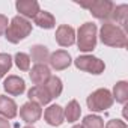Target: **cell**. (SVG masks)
I'll return each mask as SVG.
<instances>
[{
    "label": "cell",
    "instance_id": "obj_17",
    "mask_svg": "<svg viewBox=\"0 0 128 128\" xmlns=\"http://www.w3.org/2000/svg\"><path fill=\"white\" fill-rule=\"evenodd\" d=\"M126 15H128V6L126 5H119V6H114L113 11H112V15H110V21L108 23H113V24H120L119 27H126Z\"/></svg>",
    "mask_w": 128,
    "mask_h": 128
},
{
    "label": "cell",
    "instance_id": "obj_10",
    "mask_svg": "<svg viewBox=\"0 0 128 128\" xmlns=\"http://www.w3.org/2000/svg\"><path fill=\"white\" fill-rule=\"evenodd\" d=\"M15 8L20 12V15L26 20L27 18H35L38 15V12L41 11L39 3L35 2V0H18L15 3Z\"/></svg>",
    "mask_w": 128,
    "mask_h": 128
},
{
    "label": "cell",
    "instance_id": "obj_6",
    "mask_svg": "<svg viewBox=\"0 0 128 128\" xmlns=\"http://www.w3.org/2000/svg\"><path fill=\"white\" fill-rule=\"evenodd\" d=\"M113 8H114V5L110 2V0H94L90 3V6H89V11L95 18L108 23Z\"/></svg>",
    "mask_w": 128,
    "mask_h": 128
},
{
    "label": "cell",
    "instance_id": "obj_25",
    "mask_svg": "<svg viewBox=\"0 0 128 128\" xmlns=\"http://www.w3.org/2000/svg\"><path fill=\"white\" fill-rule=\"evenodd\" d=\"M106 128H126V124L120 119H112L106 124Z\"/></svg>",
    "mask_w": 128,
    "mask_h": 128
},
{
    "label": "cell",
    "instance_id": "obj_15",
    "mask_svg": "<svg viewBox=\"0 0 128 128\" xmlns=\"http://www.w3.org/2000/svg\"><path fill=\"white\" fill-rule=\"evenodd\" d=\"M50 77H51V72H50V68L47 65H35L30 70V80L35 86L44 84Z\"/></svg>",
    "mask_w": 128,
    "mask_h": 128
},
{
    "label": "cell",
    "instance_id": "obj_19",
    "mask_svg": "<svg viewBox=\"0 0 128 128\" xmlns=\"http://www.w3.org/2000/svg\"><path fill=\"white\" fill-rule=\"evenodd\" d=\"M33 21L41 29H53L56 26V20H54L53 14H50L47 11H39L38 15L33 18Z\"/></svg>",
    "mask_w": 128,
    "mask_h": 128
},
{
    "label": "cell",
    "instance_id": "obj_12",
    "mask_svg": "<svg viewBox=\"0 0 128 128\" xmlns=\"http://www.w3.org/2000/svg\"><path fill=\"white\" fill-rule=\"evenodd\" d=\"M44 119L51 126H60L63 124V120H65V118H63V108L57 104L50 106L44 112Z\"/></svg>",
    "mask_w": 128,
    "mask_h": 128
},
{
    "label": "cell",
    "instance_id": "obj_8",
    "mask_svg": "<svg viewBox=\"0 0 128 128\" xmlns=\"http://www.w3.org/2000/svg\"><path fill=\"white\" fill-rule=\"evenodd\" d=\"M71 62H72L71 60V56L65 50H57V51L51 53L50 54V59H48L50 66L54 71H63V70H66L71 65Z\"/></svg>",
    "mask_w": 128,
    "mask_h": 128
},
{
    "label": "cell",
    "instance_id": "obj_21",
    "mask_svg": "<svg viewBox=\"0 0 128 128\" xmlns=\"http://www.w3.org/2000/svg\"><path fill=\"white\" fill-rule=\"evenodd\" d=\"M112 96H113V100H116V102L125 104L128 101V83L126 82H118L113 88Z\"/></svg>",
    "mask_w": 128,
    "mask_h": 128
},
{
    "label": "cell",
    "instance_id": "obj_23",
    "mask_svg": "<svg viewBox=\"0 0 128 128\" xmlns=\"http://www.w3.org/2000/svg\"><path fill=\"white\" fill-rule=\"evenodd\" d=\"M14 60H15V65H17V68L20 71H29L30 70V57H29V54L17 53Z\"/></svg>",
    "mask_w": 128,
    "mask_h": 128
},
{
    "label": "cell",
    "instance_id": "obj_5",
    "mask_svg": "<svg viewBox=\"0 0 128 128\" xmlns=\"http://www.w3.org/2000/svg\"><path fill=\"white\" fill-rule=\"evenodd\" d=\"M74 65L80 71H84V72H89V74H95V76L102 74L104 70H106V65H104V62L101 59H98L95 56H89V54L78 56L74 60Z\"/></svg>",
    "mask_w": 128,
    "mask_h": 128
},
{
    "label": "cell",
    "instance_id": "obj_29",
    "mask_svg": "<svg viewBox=\"0 0 128 128\" xmlns=\"http://www.w3.org/2000/svg\"><path fill=\"white\" fill-rule=\"evenodd\" d=\"M24 128H33V126H24Z\"/></svg>",
    "mask_w": 128,
    "mask_h": 128
},
{
    "label": "cell",
    "instance_id": "obj_16",
    "mask_svg": "<svg viewBox=\"0 0 128 128\" xmlns=\"http://www.w3.org/2000/svg\"><path fill=\"white\" fill-rule=\"evenodd\" d=\"M30 60L35 62L36 65H47V62L50 59V51L45 45H32L30 47Z\"/></svg>",
    "mask_w": 128,
    "mask_h": 128
},
{
    "label": "cell",
    "instance_id": "obj_1",
    "mask_svg": "<svg viewBox=\"0 0 128 128\" xmlns=\"http://www.w3.org/2000/svg\"><path fill=\"white\" fill-rule=\"evenodd\" d=\"M100 39L107 47H116V48H125L126 47V35L124 29L113 23H104L100 32Z\"/></svg>",
    "mask_w": 128,
    "mask_h": 128
},
{
    "label": "cell",
    "instance_id": "obj_14",
    "mask_svg": "<svg viewBox=\"0 0 128 128\" xmlns=\"http://www.w3.org/2000/svg\"><path fill=\"white\" fill-rule=\"evenodd\" d=\"M18 113L15 101L6 95H0V116L5 119H14Z\"/></svg>",
    "mask_w": 128,
    "mask_h": 128
},
{
    "label": "cell",
    "instance_id": "obj_24",
    "mask_svg": "<svg viewBox=\"0 0 128 128\" xmlns=\"http://www.w3.org/2000/svg\"><path fill=\"white\" fill-rule=\"evenodd\" d=\"M12 66V57L8 53H0V78L5 77V74Z\"/></svg>",
    "mask_w": 128,
    "mask_h": 128
},
{
    "label": "cell",
    "instance_id": "obj_18",
    "mask_svg": "<svg viewBox=\"0 0 128 128\" xmlns=\"http://www.w3.org/2000/svg\"><path fill=\"white\" fill-rule=\"evenodd\" d=\"M80 114H82V107L80 104L76 101V100H71L68 102V106L63 110V118H65L68 122H77L80 119Z\"/></svg>",
    "mask_w": 128,
    "mask_h": 128
},
{
    "label": "cell",
    "instance_id": "obj_2",
    "mask_svg": "<svg viewBox=\"0 0 128 128\" xmlns=\"http://www.w3.org/2000/svg\"><path fill=\"white\" fill-rule=\"evenodd\" d=\"M30 32H32V23L29 20L23 18L21 15H15L11 20V23L5 32V36L11 44H18L20 41L26 39L30 35Z\"/></svg>",
    "mask_w": 128,
    "mask_h": 128
},
{
    "label": "cell",
    "instance_id": "obj_7",
    "mask_svg": "<svg viewBox=\"0 0 128 128\" xmlns=\"http://www.w3.org/2000/svg\"><path fill=\"white\" fill-rule=\"evenodd\" d=\"M41 116H42V108L39 104L33 101H27L20 108V118L26 124H35L41 119Z\"/></svg>",
    "mask_w": 128,
    "mask_h": 128
},
{
    "label": "cell",
    "instance_id": "obj_20",
    "mask_svg": "<svg viewBox=\"0 0 128 128\" xmlns=\"http://www.w3.org/2000/svg\"><path fill=\"white\" fill-rule=\"evenodd\" d=\"M44 86H45V89L48 90V94H50L51 98L60 96V94H62V90H63L62 80H60L59 77H56V76H51V77L44 83Z\"/></svg>",
    "mask_w": 128,
    "mask_h": 128
},
{
    "label": "cell",
    "instance_id": "obj_28",
    "mask_svg": "<svg viewBox=\"0 0 128 128\" xmlns=\"http://www.w3.org/2000/svg\"><path fill=\"white\" fill-rule=\"evenodd\" d=\"M72 128H83V126H82V125H74Z\"/></svg>",
    "mask_w": 128,
    "mask_h": 128
},
{
    "label": "cell",
    "instance_id": "obj_9",
    "mask_svg": "<svg viewBox=\"0 0 128 128\" xmlns=\"http://www.w3.org/2000/svg\"><path fill=\"white\" fill-rule=\"evenodd\" d=\"M54 38L60 47H71L76 42V30L68 24H60L56 30Z\"/></svg>",
    "mask_w": 128,
    "mask_h": 128
},
{
    "label": "cell",
    "instance_id": "obj_22",
    "mask_svg": "<svg viewBox=\"0 0 128 128\" xmlns=\"http://www.w3.org/2000/svg\"><path fill=\"white\" fill-rule=\"evenodd\" d=\"M82 126L83 128H104V120L96 114H89V116H84Z\"/></svg>",
    "mask_w": 128,
    "mask_h": 128
},
{
    "label": "cell",
    "instance_id": "obj_11",
    "mask_svg": "<svg viewBox=\"0 0 128 128\" xmlns=\"http://www.w3.org/2000/svg\"><path fill=\"white\" fill-rule=\"evenodd\" d=\"M3 89L11 96H18V95H21L26 90V83L18 76H9L5 80V83H3Z\"/></svg>",
    "mask_w": 128,
    "mask_h": 128
},
{
    "label": "cell",
    "instance_id": "obj_27",
    "mask_svg": "<svg viewBox=\"0 0 128 128\" xmlns=\"http://www.w3.org/2000/svg\"><path fill=\"white\" fill-rule=\"evenodd\" d=\"M0 128H11L9 120L5 119V118H2V116H0Z\"/></svg>",
    "mask_w": 128,
    "mask_h": 128
},
{
    "label": "cell",
    "instance_id": "obj_3",
    "mask_svg": "<svg viewBox=\"0 0 128 128\" xmlns=\"http://www.w3.org/2000/svg\"><path fill=\"white\" fill-rule=\"evenodd\" d=\"M77 47L83 53L94 51L96 47V26L94 23H84L77 30Z\"/></svg>",
    "mask_w": 128,
    "mask_h": 128
},
{
    "label": "cell",
    "instance_id": "obj_26",
    "mask_svg": "<svg viewBox=\"0 0 128 128\" xmlns=\"http://www.w3.org/2000/svg\"><path fill=\"white\" fill-rule=\"evenodd\" d=\"M8 26H9L8 17H5V15H2V14H0V36H2V35H3V33L6 32Z\"/></svg>",
    "mask_w": 128,
    "mask_h": 128
},
{
    "label": "cell",
    "instance_id": "obj_13",
    "mask_svg": "<svg viewBox=\"0 0 128 128\" xmlns=\"http://www.w3.org/2000/svg\"><path fill=\"white\" fill-rule=\"evenodd\" d=\"M27 96H29V101H33V102H36V104H39V106H47V104L53 100L44 84H41V86H33V88L27 92Z\"/></svg>",
    "mask_w": 128,
    "mask_h": 128
},
{
    "label": "cell",
    "instance_id": "obj_4",
    "mask_svg": "<svg viewBox=\"0 0 128 128\" xmlns=\"http://www.w3.org/2000/svg\"><path fill=\"white\" fill-rule=\"evenodd\" d=\"M113 102H114V100L112 96V92L106 88L94 90L86 100V104L90 112H106L107 108H110L113 106Z\"/></svg>",
    "mask_w": 128,
    "mask_h": 128
}]
</instances>
